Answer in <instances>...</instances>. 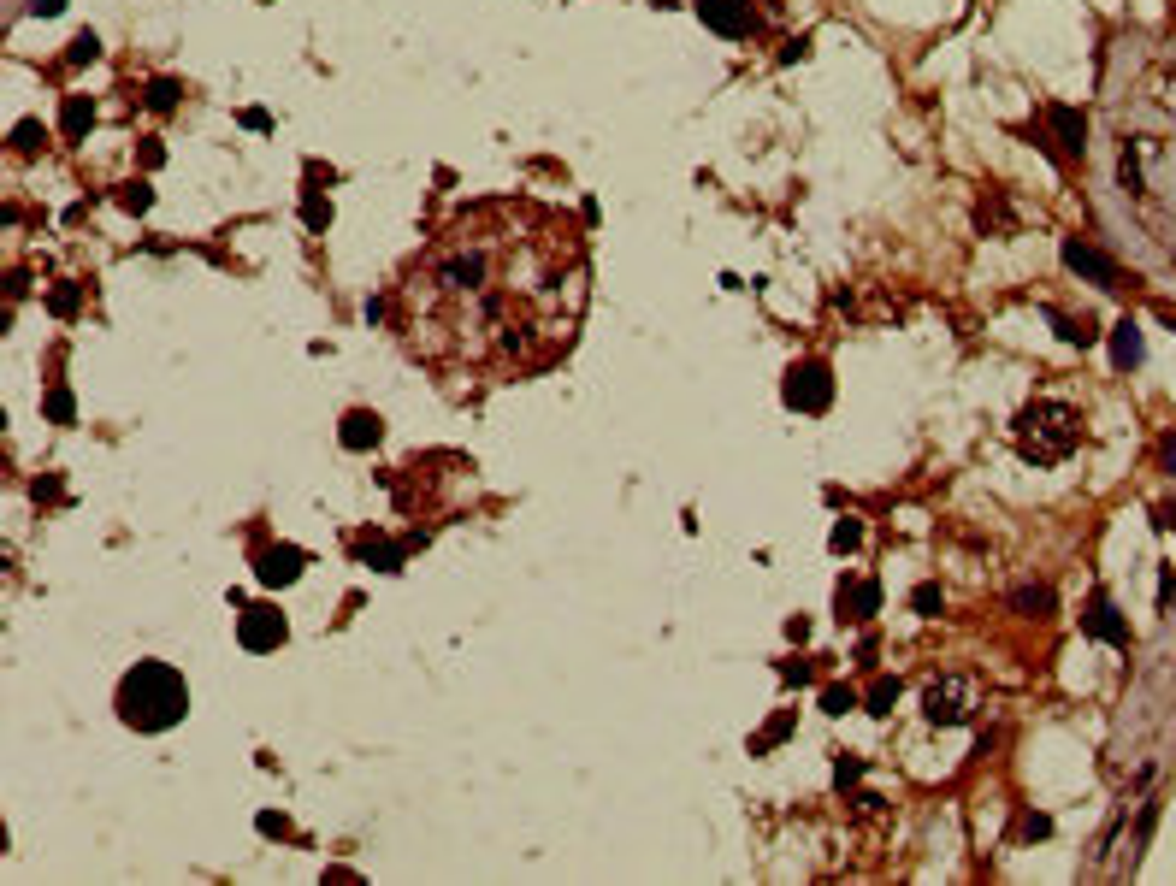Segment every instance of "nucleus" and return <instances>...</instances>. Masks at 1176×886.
<instances>
[{"label": "nucleus", "mask_w": 1176, "mask_h": 886, "mask_svg": "<svg viewBox=\"0 0 1176 886\" xmlns=\"http://www.w3.org/2000/svg\"><path fill=\"white\" fill-rule=\"evenodd\" d=\"M586 302V231L532 195H497L461 207L408 260L396 325L438 373L526 379L574 349Z\"/></svg>", "instance_id": "f257e3e1"}, {"label": "nucleus", "mask_w": 1176, "mask_h": 886, "mask_svg": "<svg viewBox=\"0 0 1176 886\" xmlns=\"http://www.w3.org/2000/svg\"><path fill=\"white\" fill-rule=\"evenodd\" d=\"M190 715V686L172 662H136L119 680V721L136 733H166Z\"/></svg>", "instance_id": "f03ea898"}, {"label": "nucleus", "mask_w": 1176, "mask_h": 886, "mask_svg": "<svg viewBox=\"0 0 1176 886\" xmlns=\"http://www.w3.org/2000/svg\"><path fill=\"white\" fill-rule=\"evenodd\" d=\"M1076 443H1082V414L1070 408V402H1029L1023 414H1017V449H1023V461H1035V467H1058V461H1070L1076 455Z\"/></svg>", "instance_id": "7ed1b4c3"}, {"label": "nucleus", "mask_w": 1176, "mask_h": 886, "mask_svg": "<svg viewBox=\"0 0 1176 886\" xmlns=\"http://www.w3.org/2000/svg\"><path fill=\"white\" fill-rule=\"evenodd\" d=\"M976 709H981V680L976 674H940V680L922 692V715H928L934 727H964Z\"/></svg>", "instance_id": "20e7f679"}, {"label": "nucleus", "mask_w": 1176, "mask_h": 886, "mask_svg": "<svg viewBox=\"0 0 1176 886\" xmlns=\"http://www.w3.org/2000/svg\"><path fill=\"white\" fill-rule=\"evenodd\" d=\"M786 408H798V414H828V402H834V379H828V367L822 361H798L781 384Z\"/></svg>", "instance_id": "39448f33"}, {"label": "nucleus", "mask_w": 1176, "mask_h": 886, "mask_svg": "<svg viewBox=\"0 0 1176 886\" xmlns=\"http://www.w3.org/2000/svg\"><path fill=\"white\" fill-rule=\"evenodd\" d=\"M284 638H290L284 615H278V609H266V603H249V609L237 615V644H243V650H255V656L278 650Z\"/></svg>", "instance_id": "423d86ee"}, {"label": "nucleus", "mask_w": 1176, "mask_h": 886, "mask_svg": "<svg viewBox=\"0 0 1176 886\" xmlns=\"http://www.w3.org/2000/svg\"><path fill=\"white\" fill-rule=\"evenodd\" d=\"M1064 266L1076 272V278H1088V284H1100V290H1123V266L1100 254L1094 243H1082V237H1064Z\"/></svg>", "instance_id": "0eeeda50"}, {"label": "nucleus", "mask_w": 1176, "mask_h": 886, "mask_svg": "<svg viewBox=\"0 0 1176 886\" xmlns=\"http://www.w3.org/2000/svg\"><path fill=\"white\" fill-rule=\"evenodd\" d=\"M698 18L727 36V42H739V36H751L757 30V12H751V0H698Z\"/></svg>", "instance_id": "6e6552de"}, {"label": "nucleus", "mask_w": 1176, "mask_h": 886, "mask_svg": "<svg viewBox=\"0 0 1176 886\" xmlns=\"http://www.w3.org/2000/svg\"><path fill=\"white\" fill-rule=\"evenodd\" d=\"M834 609H840V621H869L875 609H881V585L869 579V573H846L840 579V591H834Z\"/></svg>", "instance_id": "1a4fd4ad"}, {"label": "nucleus", "mask_w": 1176, "mask_h": 886, "mask_svg": "<svg viewBox=\"0 0 1176 886\" xmlns=\"http://www.w3.org/2000/svg\"><path fill=\"white\" fill-rule=\"evenodd\" d=\"M1082 633H1094V638H1106V644H1117V650H1129V621L1117 615V603H1111L1106 591H1094V597H1088V609H1082Z\"/></svg>", "instance_id": "9d476101"}, {"label": "nucleus", "mask_w": 1176, "mask_h": 886, "mask_svg": "<svg viewBox=\"0 0 1176 886\" xmlns=\"http://www.w3.org/2000/svg\"><path fill=\"white\" fill-rule=\"evenodd\" d=\"M1046 125L1058 136V154L1064 160H1082L1088 154V113L1082 107H1046Z\"/></svg>", "instance_id": "9b49d317"}, {"label": "nucleus", "mask_w": 1176, "mask_h": 886, "mask_svg": "<svg viewBox=\"0 0 1176 886\" xmlns=\"http://www.w3.org/2000/svg\"><path fill=\"white\" fill-rule=\"evenodd\" d=\"M302 568H308V556H302L296 544H272V550L255 556V579H261V585H296Z\"/></svg>", "instance_id": "f8f14e48"}, {"label": "nucleus", "mask_w": 1176, "mask_h": 886, "mask_svg": "<svg viewBox=\"0 0 1176 886\" xmlns=\"http://www.w3.org/2000/svg\"><path fill=\"white\" fill-rule=\"evenodd\" d=\"M1141 355H1147V343H1141V325L1123 314L1117 325H1111V367H1117V373H1135V367H1141Z\"/></svg>", "instance_id": "ddd939ff"}, {"label": "nucleus", "mask_w": 1176, "mask_h": 886, "mask_svg": "<svg viewBox=\"0 0 1176 886\" xmlns=\"http://www.w3.org/2000/svg\"><path fill=\"white\" fill-rule=\"evenodd\" d=\"M379 438H385V420H379L373 408H349L343 426H337V443H343V449H373Z\"/></svg>", "instance_id": "4468645a"}, {"label": "nucleus", "mask_w": 1176, "mask_h": 886, "mask_svg": "<svg viewBox=\"0 0 1176 886\" xmlns=\"http://www.w3.org/2000/svg\"><path fill=\"white\" fill-rule=\"evenodd\" d=\"M976 225L987 231V237H1011V231H1017V207L1005 201V190H987V195H981Z\"/></svg>", "instance_id": "2eb2a0df"}, {"label": "nucleus", "mask_w": 1176, "mask_h": 886, "mask_svg": "<svg viewBox=\"0 0 1176 886\" xmlns=\"http://www.w3.org/2000/svg\"><path fill=\"white\" fill-rule=\"evenodd\" d=\"M1011 609L1029 615V621H1046V615L1058 609V597H1052V585H1017V591H1011Z\"/></svg>", "instance_id": "dca6fc26"}, {"label": "nucleus", "mask_w": 1176, "mask_h": 886, "mask_svg": "<svg viewBox=\"0 0 1176 886\" xmlns=\"http://www.w3.org/2000/svg\"><path fill=\"white\" fill-rule=\"evenodd\" d=\"M60 130H66L71 142H77V136H89V130H95V101H89V95H66V113H60Z\"/></svg>", "instance_id": "f3484780"}, {"label": "nucleus", "mask_w": 1176, "mask_h": 886, "mask_svg": "<svg viewBox=\"0 0 1176 886\" xmlns=\"http://www.w3.org/2000/svg\"><path fill=\"white\" fill-rule=\"evenodd\" d=\"M355 550H361V556H367V562H373L379 573H396V568H402V544H391V538H373V532H367V538H355Z\"/></svg>", "instance_id": "a211bd4d"}, {"label": "nucleus", "mask_w": 1176, "mask_h": 886, "mask_svg": "<svg viewBox=\"0 0 1176 886\" xmlns=\"http://www.w3.org/2000/svg\"><path fill=\"white\" fill-rule=\"evenodd\" d=\"M1046 319L1058 325V337H1064V343H1082V349H1088V343L1100 337V331H1094V319H1088V314H1082V319H1070V314H1058V308H1052V314H1046Z\"/></svg>", "instance_id": "6ab92c4d"}, {"label": "nucleus", "mask_w": 1176, "mask_h": 886, "mask_svg": "<svg viewBox=\"0 0 1176 886\" xmlns=\"http://www.w3.org/2000/svg\"><path fill=\"white\" fill-rule=\"evenodd\" d=\"M142 101H148V107H154V113H172V107H178V101H184V83H172V77H154V83H148V95H142Z\"/></svg>", "instance_id": "aec40b11"}, {"label": "nucleus", "mask_w": 1176, "mask_h": 886, "mask_svg": "<svg viewBox=\"0 0 1176 886\" xmlns=\"http://www.w3.org/2000/svg\"><path fill=\"white\" fill-rule=\"evenodd\" d=\"M786 733H792V709H781V715H775V721H769V727H763V733L751 739V757H763V751H775V745H781Z\"/></svg>", "instance_id": "412c9836"}, {"label": "nucleus", "mask_w": 1176, "mask_h": 886, "mask_svg": "<svg viewBox=\"0 0 1176 886\" xmlns=\"http://www.w3.org/2000/svg\"><path fill=\"white\" fill-rule=\"evenodd\" d=\"M302 225H308V231H326V225H331V201L320 190L302 195Z\"/></svg>", "instance_id": "4be33fe9"}, {"label": "nucleus", "mask_w": 1176, "mask_h": 886, "mask_svg": "<svg viewBox=\"0 0 1176 886\" xmlns=\"http://www.w3.org/2000/svg\"><path fill=\"white\" fill-rule=\"evenodd\" d=\"M42 142H48V130L36 125V119H18V125H12V148H18V154H36Z\"/></svg>", "instance_id": "5701e85b"}, {"label": "nucleus", "mask_w": 1176, "mask_h": 886, "mask_svg": "<svg viewBox=\"0 0 1176 886\" xmlns=\"http://www.w3.org/2000/svg\"><path fill=\"white\" fill-rule=\"evenodd\" d=\"M863 703H869V715H893V703H899V680H875Z\"/></svg>", "instance_id": "b1692460"}, {"label": "nucleus", "mask_w": 1176, "mask_h": 886, "mask_svg": "<svg viewBox=\"0 0 1176 886\" xmlns=\"http://www.w3.org/2000/svg\"><path fill=\"white\" fill-rule=\"evenodd\" d=\"M828 544H834L840 556H846V550H857V544H863V520H851V514H846V520H834V532H828Z\"/></svg>", "instance_id": "393cba45"}, {"label": "nucleus", "mask_w": 1176, "mask_h": 886, "mask_svg": "<svg viewBox=\"0 0 1176 886\" xmlns=\"http://www.w3.org/2000/svg\"><path fill=\"white\" fill-rule=\"evenodd\" d=\"M1117 178H1123V190H1129V195H1147V178H1141V160H1135V148H1123V160H1117Z\"/></svg>", "instance_id": "a878e982"}, {"label": "nucleus", "mask_w": 1176, "mask_h": 886, "mask_svg": "<svg viewBox=\"0 0 1176 886\" xmlns=\"http://www.w3.org/2000/svg\"><path fill=\"white\" fill-rule=\"evenodd\" d=\"M71 414H77L71 390H66V384H54V390H48V420H54V426H71Z\"/></svg>", "instance_id": "bb28decb"}, {"label": "nucleus", "mask_w": 1176, "mask_h": 886, "mask_svg": "<svg viewBox=\"0 0 1176 886\" xmlns=\"http://www.w3.org/2000/svg\"><path fill=\"white\" fill-rule=\"evenodd\" d=\"M48 308H54V314H60V319H71V314H77V308H83V290H77V284H54V296H48Z\"/></svg>", "instance_id": "cd10ccee"}, {"label": "nucleus", "mask_w": 1176, "mask_h": 886, "mask_svg": "<svg viewBox=\"0 0 1176 886\" xmlns=\"http://www.w3.org/2000/svg\"><path fill=\"white\" fill-rule=\"evenodd\" d=\"M911 609H916V615H940V609H946L940 585H916V591H911Z\"/></svg>", "instance_id": "c85d7f7f"}, {"label": "nucleus", "mask_w": 1176, "mask_h": 886, "mask_svg": "<svg viewBox=\"0 0 1176 886\" xmlns=\"http://www.w3.org/2000/svg\"><path fill=\"white\" fill-rule=\"evenodd\" d=\"M822 709L828 715H846V709H857V692L851 686H822Z\"/></svg>", "instance_id": "c756f323"}, {"label": "nucleus", "mask_w": 1176, "mask_h": 886, "mask_svg": "<svg viewBox=\"0 0 1176 886\" xmlns=\"http://www.w3.org/2000/svg\"><path fill=\"white\" fill-rule=\"evenodd\" d=\"M95 54H101V42H95L89 30H77V36H71V48H66V60H71V65H89Z\"/></svg>", "instance_id": "7c9ffc66"}, {"label": "nucleus", "mask_w": 1176, "mask_h": 886, "mask_svg": "<svg viewBox=\"0 0 1176 886\" xmlns=\"http://www.w3.org/2000/svg\"><path fill=\"white\" fill-rule=\"evenodd\" d=\"M148 201H154L148 184H125V190H119V207H131V213H148Z\"/></svg>", "instance_id": "2f4dec72"}, {"label": "nucleus", "mask_w": 1176, "mask_h": 886, "mask_svg": "<svg viewBox=\"0 0 1176 886\" xmlns=\"http://www.w3.org/2000/svg\"><path fill=\"white\" fill-rule=\"evenodd\" d=\"M781 680H786V686H810V680H816V668H810V662H781Z\"/></svg>", "instance_id": "473e14b6"}, {"label": "nucleus", "mask_w": 1176, "mask_h": 886, "mask_svg": "<svg viewBox=\"0 0 1176 886\" xmlns=\"http://www.w3.org/2000/svg\"><path fill=\"white\" fill-rule=\"evenodd\" d=\"M1052 833V816H1023V839H1046Z\"/></svg>", "instance_id": "72a5a7b5"}, {"label": "nucleus", "mask_w": 1176, "mask_h": 886, "mask_svg": "<svg viewBox=\"0 0 1176 886\" xmlns=\"http://www.w3.org/2000/svg\"><path fill=\"white\" fill-rule=\"evenodd\" d=\"M857 774H863V762H857V757H840V768H834V780H840V786H851Z\"/></svg>", "instance_id": "f704fd0d"}, {"label": "nucleus", "mask_w": 1176, "mask_h": 886, "mask_svg": "<svg viewBox=\"0 0 1176 886\" xmlns=\"http://www.w3.org/2000/svg\"><path fill=\"white\" fill-rule=\"evenodd\" d=\"M261 833H266V839H284V833H290V822H284V816H261Z\"/></svg>", "instance_id": "c9c22d12"}, {"label": "nucleus", "mask_w": 1176, "mask_h": 886, "mask_svg": "<svg viewBox=\"0 0 1176 886\" xmlns=\"http://www.w3.org/2000/svg\"><path fill=\"white\" fill-rule=\"evenodd\" d=\"M851 804H857V816H881V798H875V792H863V798H851Z\"/></svg>", "instance_id": "e433bc0d"}, {"label": "nucleus", "mask_w": 1176, "mask_h": 886, "mask_svg": "<svg viewBox=\"0 0 1176 886\" xmlns=\"http://www.w3.org/2000/svg\"><path fill=\"white\" fill-rule=\"evenodd\" d=\"M30 12L36 18H54V12H66V0H30Z\"/></svg>", "instance_id": "4c0bfd02"}, {"label": "nucleus", "mask_w": 1176, "mask_h": 886, "mask_svg": "<svg viewBox=\"0 0 1176 886\" xmlns=\"http://www.w3.org/2000/svg\"><path fill=\"white\" fill-rule=\"evenodd\" d=\"M1171 591H1176V568H1165V579H1159V609L1171 603Z\"/></svg>", "instance_id": "58836bf2"}, {"label": "nucleus", "mask_w": 1176, "mask_h": 886, "mask_svg": "<svg viewBox=\"0 0 1176 886\" xmlns=\"http://www.w3.org/2000/svg\"><path fill=\"white\" fill-rule=\"evenodd\" d=\"M243 125H249V130H272V119H266L261 107H249V113H243Z\"/></svg>", "instance_id": "ea45409f"}, {"label": "nucleus", "mask_w": 1176, "mask_h": 886, "mask_svg": "<svg viewBox=\"0 0 1176 886\" xmlns=\"http://www.w3.org/2000/svg\"><path fill=\"white\" fill-rule=\"evenodd\" d=\"M1159 455H1165V467H1171V473H1176V432H1171V438H1165V449H1159Z\"/></svg>", "instance_id": "a19ab883"}, {"label": "nucleus", "mask_w": 1176, "mask_h": 886, "mask_svg": "<svg viewBox=\"0 0 1176 886\" xmlns=\"http://www.w3.org/2000/svg\"><path fill=\"white\" fill-rule=\"evenodd\" d=\"M1165 107H1171V113H1176V71H1171V77H1165Z\"/></svg>", "instance_id": "79ce46f5"}]
</instances>
